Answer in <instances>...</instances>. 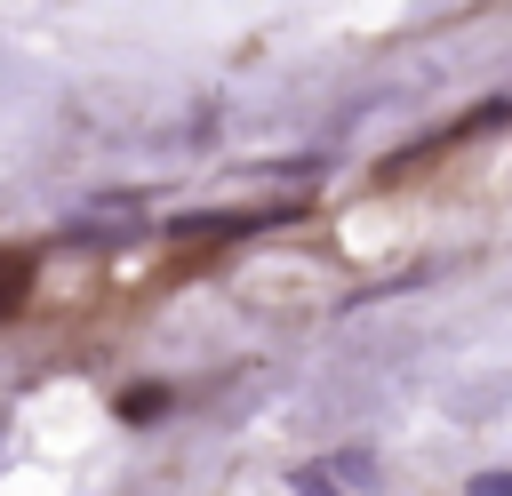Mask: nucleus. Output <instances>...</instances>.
Returning <instances> with one entry per match:
<instances>
[{"mask_svg": "<svg viewBox=\"0 0 512 496\" xmlns=\"http://www.w3.org/2000/svg\"><path fill=\"white\" fill-rule=\"evenodd\" d=\"M472 496H512V472H480V480H472Z\"/></svg>", "mask_w": 512, "mask_h": 496, "instance_id": "20e7f679", "label": "nucleus"}, {"mask_svg": "<svg viewBox=\"0 0 512 496\" xmlns=\"http://www.w3.org/2000/svg\"><path fill=\"white\" fill-rule=\"evenodd\" d=\"M160 400H168V392H160V384H136V392H120V400H112V408H120V416H128V424H144V416H160Z\"/></svg>", "mask_w": 512, "mask_h": 496, "instance_id": "f257e3e1", "label": "nucleus"}, {"mask_svg": "<svg viewBox=\"0 0 512 496\" xmlns=\"http://www.w3.org/2000/svg\"><path fill=\"white\" fill-rule=\"evenodd\" d=\"M336 472H344V480H368L376 464H368V448H344V456H336Z\"/></svg>", "mask_w": 512, "mask_h": 496, "instance_id": "7ed1b4c3", "label": "nucleus"}, {"mask_svg": "<svg viewBox=\"0 0 512 496\" xmlns=\"http://www.w3.org/2000/svg\"><path fill=\"white\" fill-rule=\"evenodd\" d=\"M288 488H296V496H344V488H336L328 472H312V464H296V472H288Z\"/></svg>", "mask_w": 512, "mask_h": 496, "instance_id": "f03ea898", "label": "nucleus"}]
</instances>
